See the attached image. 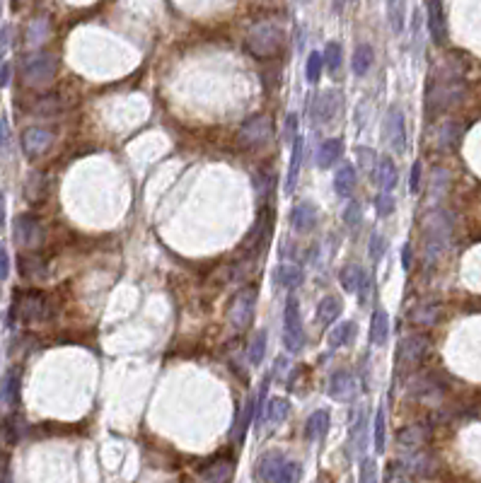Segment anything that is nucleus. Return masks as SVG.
Segmentation results:
<instances>
[{
    "label": "nucleus",
    "mask_w": 481,
    "mask_h": 483,
    "mask_svg": "<svg viewBox=\"0 0 481 483\" xmlns=\"http://www.w3.org/2000/svg\"><path fill=\"white\" fill-rule=\"evenodd\" d=\"M453 215L443 208L428 210L424 217V258L426 263H436L448 251L453 239Z\"/></svg>",
    "instance_id": "nucleus-1"
},
{
    "label": "nucleus",
    "mask_w": 481,
    "mask_h": 483,
    "mask_svg": "<svg viewBox=\"0 0 481 483\" xmlns=\"http://www.w3.org/2000/svg\"><path fill=\"white\" fill-rule=\"evenodd\" d=\"M283 44H285L283 27L271 20L256 22L244 34V49H247L249 56L259 58V61H266V58H273L276 54H281Z\"/></svg>",
    "instance_id": "nucleus-2"
},
{
    "label": "nucleus",
    "mask_w": 481,
    "mask_h": 483,
    "mask_svg": "<svg viewBox=\"0 0 481 483\" xmlns=\"http://www.w3.org/2000/svg\"><path fill=\"white\" fill-rule=\"evenodd\" d=\"M58 73V61L54 54H46V51H34L25 58L22 63V80L29 87H44L56 78Z\"/></svg>",
    "instance_id": "nucleus-3"
},
{
    "label": "nucleus",
    "mask_w": 481,
    "mask_h": 483,
    "mask_svg": "<svg viewBox=\"0 0 481 483\" xmlns=\"http://www.w3.org/2000/svg\"><path fill=\"white\" fill-rule=\"evenodd\" d=\"M465 94V87L457 82V78L448 75V78H438L428 85L426 92V109L428 111H445L455 107Z\"/></svg>",
    "instance_id": "nucleus-4"
},
{
    "label": "nucleus",
    "mask_w": 481,
    "mask_h": 483,
    "mask_svg": "<svg viewBox=\"0 0 481 483\" xmlns=\"http://www.w3.org/2000/svg\"><path fill=\"white\" fill-rule=\"evenodd\" d=\"M254 305H256V288L247 285L242 290H237V295L232 297L230 309H227V322L237 334L247 331L254 322Z\"/></svg>",
    "instance_id": "nucleus-5"
},
{
    "label": "nucleus",
    "mask_w": 481,
    "mask_h": 483,
    "mask_svg": "<svg viewBox=\"0 0 481 483\" xmlns=\"http://www.w3.org/2000/svg\"><path fill=\"white\" fill-rule=\"evenodd\" d=\"M283 343L288 353H300L305 348V329L300 317V302L295 295L285 300L283 309Z\"/></svg>",
    "instance_id": "nucleus-6"
},
{
    "label": "nucleus",
    "mask_w": 481,
    "mask_h": 483,
    "mask_svg": "<svg viewBox=\"0 0 481 483\" xmlns=\"http://www.w3.org/2000/svg\"><path fill=\"white\" fill-rule=\"evenodd\" d=\"M273 138V119L268 114H254L239 126L237 140L244 148H261Z\"/></svg>",
    "instance_id": "nucleus-7"
},
{
    "label": "nucleus",
    "mask_w": 481,
    "mask_h": 483,
    "mask_svg": "<svg viewBox=\"0 0 481 483\" xmlns=\"http://www.w3.org/2000/svg\"><path fill=\"white\" fill-rule=\"evenodd\" d=\"M15 314L25 324H37L49 317V300L39 290H25L17 295L15 302Z\"/></svg>",
    "instance_id": "nucleus-8"
},
{
    "label": "nucleus",
    "mask_w": 481,
    "mask_h": 483,
    "mask_svg": "<svg viewBox=\"0 0 481 483\" xmlns=\"http://www.w3.org/2000/svg\"><path fill=\"white\" fill-rule=\"evenodd\" d=\"M383 131H385V143L390 145L397 155H404V152H407V121H404L402 109L392 107L387 111Z\"/></svg>",
    "instance_id": "nucleus-9"
},
{
    "label": "nucleus",
    "mask_w": 481,
    "mask_h": 483,
    "mask_svg": "<svg viewBox=\"0 0 481 483\" xmlns=\"http://www.w3.org/2000/svg\"><path fill=\"white\" fill-rule=\"evenodd\" d=\"M428 336L426 334H412V336H404L397 346V363L402 368H412V365L421 363L428 351Z\"/></svg>",
    "instance_id": "nucleus-10"
},
{
    "label": "nucleus",
    "mask_w": 481,
    "mask_h": 483,
    "mask_svg": "<svg viewBox=\"0 0 481 483\" xmlns=\"http://www.w3.org/2000/svg\"><path fill=\"white\" fill-rule=\"evenodd\" d=\"M341 94L339 92H319L315 94V99L310 102V116H312V121L317 123H329L334 116L341 111Z\"/></svg>",
    "instance_id": "nucleus-11"
},
{
    "label": "nucleus",
    "mask_w": 481,
    "mask_h": 483,
    "mask_svg": "<svg viewBox=\"0 0 481 483\" xmlns=\"http://www.w3.org/2000/svg\"><path fill=\"white\" fill-rule=\"evenodd\" d=\"M15 239L20 246H27V249H37L44 239V227L42 222L37 220L34 215H17L15 220Z\"/></svg>",
    "instance_id": "nucleus-12"
},
{
    "label": "nucleus",
    "mask_w": 481,
    "mask_h": 483,
    "mask_svg": "<svg viewBox=\"0 0 481 483\" xmlns=\"http://www.w3.org/2000/svg\"><path fill=\"white\" fill-rule=\"evenodd\" d=\"M51 145H54V133H51L49 128L32 126V128H27V131L22 133V150H25V155L29 157V160L44 155Z\"/></svg>",
    "instance_id": "nucleus-13"
},
{
    "label": "nucleus",
    "mask_w": 481,
    "mask_h": 483,
    "mask_svg": "<svg viewBox=\"0 0 481 483\" xmlns=\"http://www.w3.org/2000/svg\"><path fill=\"white\" fill-rule=\"evenodd\" d=\"M358 392L356 377L349 373V370H336L329 377V387H327V394L334 399V402H353Z\"/></svg>",
    "instance_id": "nucleus-14"
},
{
    "label": "nucleus",
    "mask_w": 481,
    "mask_h": 483,
    "mask_svg": "<svg viewBox=\"0 0 481 483\" xmlns=\"http://www.w3.org/2000/svg\"><path fill=\"white\" fill-rule=\"evenodd\" d=\"M462 133H465V126H462L460 121H455V119L440 121L438 128H436V145H438V150L450 152L453 148H457V143H460Z\"/></svg>",
    "instance_id": "nucleus-15"
},
{
    "label": "nucleus",
    "mask_w": 481,
    "mask_h": 483,
    "mask_svg": "<svg viewBox=\"0 0 481 483\" xmlns=\"http://www.w3.org/2000/svg\"><path fill=\"white\" fill-rule=\"evenodd\" d=\"M428 32H431V39L436 41L438 46H443L445 39H448L443 0H428Z\"/></svg>",
    "instance_id": "nucleus-16"
},
{
    "label": "nucleus",
    "mask_w": 481,
    "mask_h": 483,
    "mask_svg": "<svg viewBox=\"0 0 481 483\" xmlns=\"http://www.w3.org/2000/svg\"><path fill=\"white\" fill-rule=\"evenodd\" d=\"M341 155H344V140L341 138H329L319 145L315 162L319 169H329V167H334V162L341 160Z\"/></svg>",
    "instance_id": "nucleus-17"
},
{
    "label": "nucleus",
    "mask_w": 481,
    "mask_h": 483,
    "mask_svg": "<svg viewBox=\"0 0 481 483\" xmlns=\"http://www.w3.org/2000/svg\"><path fill=\"white\" fill-rule=\"evenodd\" d=\"M409 392H412L416 399H421V402H428V404H431V399H440V394H443L440 385H438L436 380H433L431 375L414 377V382L409 385Z\"/></svg>",
    "instance_id": "nucleus-18"
},
{
    "label": "nucleus",
    "mask_w": 481,
    "mask_h": 483,
    "mask_svg": "<svg viewBox=\"0 0 481 483\" xmlns=\"http://www.w3.org/2000/svg\"><path fill=\"white\" fill-rule=\"evenodd\" d=\"M302 157H305V138L302 135H295V140H293L290 164H288V176H285V191L288 193L298 184V176H300V169H302Z\"/></svg>",
    "instance_id": "nucleus-19"
},
{
    "label": "nucleus",
    "mask_w": 481,
    "mask_h": 483,
    "mask_svg": "<svg viewBox=\"0 0 481 483\" xmlns=\"http://www.w3.org/2000/svg\"><path fill=\"white\" fill-rule=\"evenodd\" d=\"M315 222H317V210H315V205H310V203H300V205H295V208L290 210V227L295 229V232H310V229L315 227Z\"/></svg>",
    "instance_id": "nucleus-20"
},
{
    "label": "nucleus",
    "mask_w": 481,
    "mask_h": 483,
    "mask_svg": "<svg viewBox=\"0 0 481 483\" xmlns=\"http://www.w3.org/2000/svg\"><path fill=\"white\" fill-rule=\"evenodd\" d=\"M329 411L319 409L315 411L312 416L307 418V423H305V438L310 440V443H317V440H322L327 433H329Z\"/></svg>",
    "instance_id": "nucleus-21"
},
{
    "label": "nucleus",
    "mask_w": 481,
    "mask_h": 483,
    "mask_svg": "<svg viewBox=\"0 0 481 483\" xmlns=\"http://www.w3.org/2000/svg\"><path fill=\"white\" fill-rule=\"evenodd\" d=\"M232 471H234V464L232 459H215V462H210L206 469L201 471L203 481L206 483H227L232 479Z\"/></svg>",
    "instance_id": "nucleus-22"
},
{
    "label": "nucleus",
    "mask_w": 481,
    "mask_h": 483,
    "mask_svg": "<svg viewBox=\"0 0 481 483\" xmlns=\"http://www.w3.org/2000/svg\"><path fill=\"white\" fill-rule=\"evenodd\" d=\"M341 312H344L341 297L327 295V297H322V302H319V305H317V319L324 324V326H334L339 317H341Z\"/></svg>",
    "instance_id": "nucleus-23"
},
{
    "label": "nucleus",
    "mask_w": 481,
    "mask_h": 483,
    "mask_svg": "<svg viewBox=\"0 0 481 483\" xmlns=\"http://www.w3.org/2000/svg\"><path fill=\"white\" fill-rule=\"evenodd\" d=\"M375 179H378V184H380V191H385V193L395 191L397 181H399V169H397V164L392 162V157H383V160H380Z\"/></svg>",
    "instance_id": "nucleus-24"
},
{
    "label": "nucleus",
    "mask_w": 481,
    "mask_h": 483,
    "mask_svg": "<svg viewBox=\"0 0 481 483\" xmlns=\"http://www.w3.org/2000/svg\"><path fill=\"white\" fill-rule=\"evenodd\" d=\"M409 322L416 324V326H436L440 319V305L433 302H424V305H416V307L409 312Z\"/></svg>",
    "instance_id": "nucleus-25"
},
{
    "label": "nucleus",
    "mask_w": 481,
    "mask_h": 483,
    "mask_svg": "<svg viewBox=\"0 0 481 483\" xmlns=\"http://www.w3.org/2000/svg\"><path fill=\"white\" fill-rule=\"evenodd\" d=\"M358 334V326L353 322H341V324H334L329 336H327V343H329V348H341V346H349L353 343Z\"/></svg>",
    "instance_id": "nucleus-26"
},
{
    "label": "nucleus",
    "mask_w": 481,
    "mask_h": 483,
    "mask_svg": "<svg viewBox=\"0 0 481 483\" xmlns=\"http://www.w3.org/2000/svg\"><path fill=\"white\" fill-rule=\"evenodd\" d=\"M334 188H336V196L349 198L356 188V167L353 164H341L334 174Z\"/></svg>",
    "instance_id": "nucleus-27"
},
{
    "label": "nucleus",
    "mask_w": 481,
    "mask_h": 483,
    "mask_svg": "<svg viewBox=\"0 0 481 483\" xmlns=\"http://www.w3.org/2000/svg\"><path fill=\"white\" fill-rule=\"evenodd\" d=\"M387 339H390V317L385 309H375L370 319V343L385 346Z\"/></svg>",
    "instance_id": "nucleus-28"
},
{
    "label": "nucleus",
    "mask_w": 481,
    "mask_h": 483,
    "mask_svg": "<svg viewBox=\"0 0 481 483\" xmlns=\"http://www.w3.org/2000/svg\"><path fill=\"white\" fill-rule=\"evenodd\" d=\"M375 54H373V46L370 44H358L353 51V58H351V68H353V75L358 78H366L368 70L373 68Z\"/></svg>",
    "instance_id": "nucleus-29"
},
{
    "label": "nucleus",
    "mask_w": 481,
    "mask_h": 483,
    "mask_svg": "<svg viewBox=\"0 0 481 483\" xmlns=\"http://www.w3.org/2000/svg\"><path fill=\"white\" fill-rule=\"evenodd\" d=\"M363 280H366V271L358 266V263H349V266H344L341 273H339V283L344 285L346 292H356L358 295Z\"/></svg>",
    "instance_id": "nucleus-30"
},
{
    "label": "nucleus",
    "mask_w": 481,
    "mask_h": 483,
    "mask_svg": "<svg viewBox=\"0 0 481 483\" xmlns=\"http://www.w3.org/2000/svg\"><path fill=\"white\" fill-rule=\"evenodd\" d=\"M0 399H3L8 406L20 404V373H17V370H10V373L5 375L3 385H0Z\"/></svg>",
    "instance_id": "nucleus-31"
},
{
    "label": "nucleus",
    "mask_w": 481,
    "mask_h": 483,
    "mask_svg": "<svg viewBox=\"0 0 481 483\" xmlns=\"http://www.w3.org/2000/svg\"><path fill=\"white\" fill-rule=\"evenodd\" d=\"M283 464H285L283 455H276V452H268V455H264V457H261V462H259V476H261L264 481L273 483Z\"/></svg>",
    "instance_id": "nucleus-32"
},
{
    "label": "nucleus",
    "mask_w": 481,
    "mask_h": 483,
    "mask_svg": "<svg viewBox=\"0 0 481 483\" xmlns=\"http://www.w3.org/2000/svg\"><path fill=\"white\" fill-rule=\"evenodd\" d=\"M276 283L283 288H298L302 283V268L298 263H283L276 271Z\"/></svg>",
    "instance_id": "nucleus-33"
},
{
    "label": "nucleus",
    "mask_w": 481,
    "mask_h": 483,
    "mask_svg": "<svg viewBox=\"0 0 481 483\" xmlns=\"http://www.w3.org/2000/svg\"><path fill=\"white\" fill-rule=\"evenodd\" d=\"M61 109H66V102H63L61 94H42L32 107L34 114H46V116L58 114Z\"/></svg>",
    "instance_id": "nucleus-34"
},
{
    "label": "nucleus",
    "mask_w": 481,
    "mask_h": 483,
    "mask_svg": "<svg viewBox=\"0 0 481 483\" xmlns=\"http://www.w3.org/2000/svg\"><path fill=\"white\" fill-rule=\"evenodd\" d=\"M288 414H290L288 399L276 397V399H271V402H268V409H266V421H268V423L278 426V423H283L285 418H288Z\"/></svg>",
    "instance_id": "nucleus-35"
},
{
    "label": "nucleus",
    "mask_w": 481,
    "mask_h": 483,
    "mask_svg": "<svg viewBox=\"0 0 481 483\" xmlns=\"http://www.w3.org/2000/svg\"><path fill=\"white\" fill-rule=\"evenodd\" d=\"M426 440V430L421 426H407L397 433V443L402 447H419Z\"/></svg>",
    "instance_id": "nucleus-36"
},
{
    "label": "nucleus",
    "mask_w": 481,
    "mask_h": 483,
    "mask_svg": "<svg viewBox=\"0 0 481 483\" xmlns=\"http://www.w3.org/2000/svg\"><path fill=\"white\" fill-rule=\"evenodd\" d=\"M264 356H266V331L259 329L254 339H251V343H249L247 360H249V365H261Z\"/></svg>",
    "instance_id": "nucleus-37"
},
{
    "label": "nucleus",
    "mask_w": 481,
    "mask_h": 483,
    "mask_svg": "<svg viewBox=\"0 0 481 483\" xmlns=\"http://www.w3.org/2000/svg\"><path fill=\"white\" fill-rule=\"evenodd\" d=\"M448 186H450V172H448V169H443V167L433 169V174H431V196H433V201L443 198L445 191H448Z\"/></svg>",
    "instance_id": "nucleus-38"
},
{
    "label": "nucleus",
    "mask_w": 481,
    "mask_h": 483,
    "mask_svg": "<svg viewBox=\"0 0 481 483\" xmlns=\"http://www.w3.org/2000/svg\"><path fill=\"white\" fill-rule=\"evenodd\" d=\"M322 68H324V56L319 51H312L307 56V66H305V78H307L310 85H317L322 78Z\"/></svg>",
    "instance_id": "nucleus-39"
},
{
    "label": "nucleus",
    "mask_w": 481,
    "mask_h": 483,
    "mask_svg": "<svg viewBox=\"0 0 481 483\" xmlns=\"http://www.w3.org/2000/svg\"><path fill=\"white\" fill-rule=\"evenodd\" d=\"M356 157H358V167L363 169V172L366 174H378V164H380V160H378V155H375V150H370V148H356Z\"/></svg>",
    "instance_id": "nucleus-40"
},
{
    "label": "nucleus",
    "mask_w": 481,
    "mask_h": 483,
    "mask_svg": "<svg viewBox=\"0 0 481 483\" xmlns=\"http://www.w3.org/2000/svg\"><path fill=\"white\" fill-rule=\"evenodd\" d=\"M324 66L332 70V73H336L339 68H341V61H344V49H341V44L339 41H329L327 44V49H324Z\"/></svg>",
    "instance_id": "nucleus-41"
},
{
    "label": "nucleus",
    "mask_w": 481,
    "mask_h": 483,
    "mask_svg": "<svg viewBox=\"0 0 481 483\" xmlns=\"http://www.w3.org/2000/svg\"><path fill=\"white\" fill-rule=\"evenodd\" d=\"M373 443H375V452H385V409L380 406L378 414H375L373 421Z\"/></svg>",
    "instance_id": "nucleus-42"
},
{
    "label": "nucleus",
    "mask_w": 481,
    "mask_h": 483,
    "mask_svg": "<svg viewBox=\"0 0 481 483\" xmlns=\"http://www.w3.org/2000/svg\"><path fill=\"white\" fill-rule=\"evenodd\" d=\"M46 37H49V20H46V17H39V20H34L32 25H29L27 41L32 46H37V44H42Z\"/></svg>",
    "instance_id": "nucleus-43"
},
{
    "label": "nucleus",
    "mask_w": 481,
    "mask_h": 483,
    "mask_svg": "<svg viewBox=\"0 0 481 483\" xmlns=\"http://www.w3.org/2000/svg\"><path fill=\"white\" fill-rule=\"evenodd\" d=\"M302 476V467L298 462H285L283 467H281L278 476H276L273 483H298Z\"/></svg>",
    "instance_id": "nucleus-44"
},
{
    "label": "nucleus",
    "mask_w": 481,
    "mask_h": 483,
    "mask_svg": "<svg viewBox=\"0 0 481 483\" xmlns=\"http://www.w3.org/2000/svg\"><path fill=\"white\" fill-rule=\"evenodd\" d=\"M368 244H370V249H368V254H370L373 263H378L380 258L385 256V251H387V239H385L380 232H373V234H370V242H368Z\"/></svg>",
    "instance_id": "nucleus-45"
},
{
    "label": "nucleus",
    "mask_w": 481,
    "mask_h": 483,
    "mask_svg": "<svg viewBox=\"0 0 481 483\" xmlns=\"http://www.w3.org/2000/svg\"><path fill=\"white\" fill-rule=\"evenodd\" d=\"M375 208H378L380 217L392 215V213H395V196H392V193L380 191L378 196H375Z\"/></svg>",
    "instance_id": "nucleus-46"
},
{
    "label": "nucleus",
    "mask_w": 481,
    "mask_h": 483,
    "mask_svg": "<svg viewBox=\"0 0 481 483\" xmlns=\"http://www.w3.org/2000/svg\"><path fill=\"white\" fill-rule=\"evenodd\" d=\"M39 266H42V261H39V258L25 256V254L20 256V273L27 275V278H37V275L44 271V268H39Z\"/></svg>",
    "instance_id": "nucleus-47"
},
{
    "label": "nucleus",
    "mask_w": 481,
    "mask_h": 483,
    "mask_svg": "<svg viewBox=\"0 0 481 483\" xmlns=\"http://www.w3.org/2000/svg\"><path fill=\"white\" fill-rule=\"evenodd\" d=\"M344 222L349 227H358L363 222V208H361V203H356V201H351V203H346V208H344Z\"/></svg>",
    "instance_id": "nucleus-48"
},
{
    "label": "nucleus",
    "mask_w": 481,
    "mask_h": 483,
    "mask_svg": "<svg viewBox=\"0 0 481 483\" xmlns=\"http://www.w3.org/2000/svg\"><path fill=\"white\" fill-rule=\"evenodd\" d=\"M402 13H404L402 3H399V0H390V25L397 34L402 32V27H404V15Z\"/></svg>",
    "instance_id": "nucleus-49"
},
{
    "label": "nucleus",
    "mask_w": 481,
    "mask_h": 483,
    "mask_svg": "<svg viewBox=\"0 0 481 483\" xmlns=\"http://www.w3.org/2000/svg\"><path fill=\"white\" fill-rule=\"evenodd\" d=\"M3 435H5V440H8L10 445H15L17 440H20V428H17V418L15 416H10V418H5V421H3Z\"/></svg>",
    "instance_id": "nucleus-50"
},
{
    "label": "nucleus",
    "mask_w": 481,
    "mask_h": 483,
    "mask_svg": "<svg viewBox=\"0 0 481 483\" xmlns=\"http://www.w3.org/2000/svg\"><path fill=\"white\" fill-rule=\"evenodd\" d=\"M421 172H424V169H421V162L416 160L412 164V174H409V191H412V193L421 191Z\"/></svg>",
    "instance_id": "nucleus-51"
},
{
    "label": "nucleus",
    "mask_w": 481,
    "mask_h": 483,
    "mask_svg": "<svg viewBox=\"0 0 481 483\" xmlns=\"http://www.w3.org/2000/svg\"><path fill=\"white\" fill-rule=\"evenodd\" d=\"M10 273V254L3 244H0V280H5Z\"/></svg>",
    "instance_id": "nucleus-52"
},
{
    "label": "nucleus",
    "mask_w": 481,
    "mask_h": 483,
    "mask_svg": "<svg viewBox=\"0 0 481 483\" xmlns=\"http://www.w3.org/2000/svg\"><path fill=\"white\" fill-rule=\"evenodd\" d=\"M295 131H298V116L290 114L288 119H285V140H295Z\"/></svg>",
    "instance_id": "nucleus-53"
},
{
    "label": "nucleus",
    "mask_w": 481,
    "mask_h": 483,
    "mask_svg": "<svg viewBox=\"0 0 481 483\" xmlns=\"http://www.w3.org/2000/svg\"><path fill=\"white\" fill-rule=\"evenodd\" d=\"M412 261H414V251H412V244H404L402 246V268L404 271H412Z\"/></svg>",
    "instance_id": "nucleus-54"
},
{
    "label": "nucleus",
    "mask_w": 481,
    "mask_h": 483,
    "mask_svg": "<svg viewBox=\"0 0 481 483\" xmlns=\"http://www.w3.org/2000/svg\"><path fill=\"white\" fill-rule=\"evenodd\" d=\"M10 63H3V66H0V87H5L10 82Z\"/></svg>",
    "instance_id": "nucleus-55"
},
{
    "label": "nucleus",
    "mask_w": 481,
    "mask_h": 483,
    "mask_svg": "<svg viewBox=\"0 0 481 483\" xmlns=\"http://www.w3.org/2000/svg\"><path fill=\"white\" fill-rule=\"evenodd\" d=\"M8 145V123H5V119H0V150Z\"/></svg>",
    "instance_id": "nucleus-56"
},
{
    "label": "nucleus",
    "mask_w": 481,
    "mask_h": 483,
    "mask_svg": "<svg viewBox=\"0 0 481 483\" xmlns=\"http://www.w3.org/2000/svg\"><path fill=\"white\" fill-rule=\"evenodd\" d=\"M5 227V193L0 191V229Z\"/></svg>",
    "instance_id": "nucleus-57"
}]
</instances>
